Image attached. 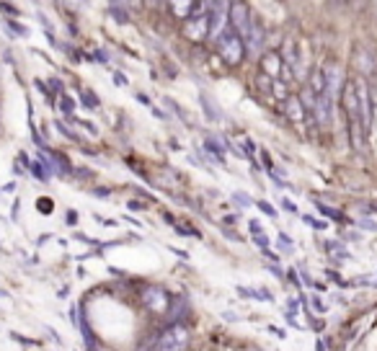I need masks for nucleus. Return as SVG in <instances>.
<instances>
[{
    "label": "nucleus",
    "instance_id": "nucleus-1",
    "mask_svg": "<svg viewBox=\"0 0 377 351\" xmlns=\"http://www.w3.org/2000/svg\"><path fill=\"white\" fill-rule=\"evenodd\" d=\"M215 47H217V52H220V57H222L227 65H240L243 63V57H246V44H243V39L238 36V32L233 26H227L225 32L217 36Z\"/></svg>",
    "mask_w": 377,
    "mask_h": 351
},
{
    "label": "nucleus",
    "instance_id": "nucleus-2",
    "mask_svg": "<svg viewBox=\"0 0 377 351\" xmlns=\"http://www.w3.org/2000/svg\"><path fill=\"white\" fill-rule=\"evenodd\" d=\"M230 26V3H207V39L217 36Z\"/></svg>",
    "mask_w": 377,
    "mask_h": 351
},
{
    "label": "nucleus",
    "instance_id": "nucleus-3",
    "mask_svg": "<svg viewBox=\"0 0 377 351\" xmlns=\"http://www.w3.org/2000/svg\"><path fill=\"white\" fill-rule=\"evenodd\" d=\"M189 346V328L183 323H171L158 336V351H183Z\"/></svg>",
    "mask_w": 377,
    "mask_h": 351
},
{
    "label": "nucleus",
    "instance_id": "nucleus-4",
    "mask_svg": "<svg viewBox=\"0 0 377 351\" xmlns=\"http://www.w3.org/2000/svg\"><path fill=\"white\" fill-rule=\"evenodd\" d=\"M356 98H359V117H362V129H365V137L372 129V88L367 85V80L362 75L354 78Z\"/></svg>",
    "mask_w": 377,
    "mask_h": 351
},
{
    "label": "nucleus",
    "instance_id": "nucleus-5",
    "mask_svg": "<svg viewBox=\"0 0 377 351\" xmlns=\"http://www.w3.org/2000/svg\"><path fill=\"white\" fill-rule=\"evenodd\" d=\"M142 302H145V308H150L152 313H168L171 297H168V292L161 287H145L142 289Z\"/></svg>",
    "mask_w": 377,
    "mask_h": 351
},
{
    "label": "nucleus",
    "instance_id": "nucleus-6",
    "mask_svg": "<svg viewBox=\"0 0 377 351\" xmlns=\"http://www.w3.org/2000/svg\"><path fill=\"white\" fill-rule=\"evenodd\" d=\"M344 83L346 80H341V67L336 63H328L323 67V85H325V96L334 101L341 91H344Z\"/></svg>",
    "mask_w": 377,
    "mask_h": 351
},
{
    "label": "nucleus",
    "instance_id": "nucleus-7",
    "mask_svg": "<svg viewBox=\"0 0 377 351\" xmlns=\"http://www.w3.org/2000/svg\"><path fill=\"white\" fill-rule=\"evenodd\" d=\"M186 34H189V39H194V42L207 39V13L192 16V19L186 21Z\"/></svg>",
    "mask_w": 377,
    "mask_h": 351
},
{
    "label": "nucleus",
    "instance_id": "nucleus-8",
    "mask_svg": "<svg viewBox=\"0 0 377 351\" xmlns=\"http://www.w3.org/2000/svg\"><path fill=\"white\" fill-rule=\"evenodd\" d=\"M261 70H264V75H269L271 80H277V78L282 75V70H284V63H282L279 52L264 54V60H261Z\"/></svg>",
    "mask_w": 377,
    "mask_h": 351
},
{
    "label": "nucleus",
    "instance_id": "nucleus-9",
    "mask_svg": "<svg viewBox=\"0 0 377 351\" xmlns=\"http://www.w3.org/2000/svg\"><path fill=\"white\" fill-rule=\"evenodd\" d=\"M331 119H334V101L325 96V93H321L318 96V104H315V122L318 124H331Z\"/></svg>",
    "mask_w": 377,
    "mask_h": 351
},
{
    "label": "nucleus",
    "instance_id": "nucleus-10",
    "mask_svg": "<svg viewBox=\"0 0 377 351\" xmlns=\"http://www.w3.org/2000/svg\"><path fill=\"white\" fill-rule=\"evenodd\" d=\"M297 101H300L302 109H305V117H310L312 122H315V104H318V93L312 91L310 85H308V88H302V91H300Z\"/></svg>",
    "mask_w": 377,
    "mask_h": 351
},
{
    "label": "nucleus",
    "instance_id": "nucleus-11",
    "mask_svg": "<svg viewBox=\"0 0 377 351\" xmlns=\"http://www.w3.org/2000/svg\"><path fill=\"white\" fill-rule=\"evenodd\" d=\"M189 313V302H186V297H173L171 299V305H168V320L171 323H181V318Z\"/></svg>",
    "mask_w": 377,
    "mask_h": 351
},
{
    "label": "nucleus",
    "instance_id": "nucleus-12",
    "mask_svg": "<svg viewBox=\"0 0 377 351\" xmlns=\"http://www.w3.org/2000/svg\"><path fill=\"white\" fill-rule=\"evenodd\" d=\"M284 109H287V117H290L292 122H305V109H302V104L297 101V96L284 98Z\"/></svg>",
    "mask_w": 377,
    "mask_h": 351
},
{
    "label": "nucleus",
    "instance_id": "nucleus-13",
    "mask_svg": "<svg viewBox=\"0 0 377 351\" xmlns=\"http://www.w3.org/2000/svg\"><path fill=\"white\" fill-rule=\"evenodd\" d=\"M194 8H196L194 3H168V11H173L176 19H183V21L192 19V11H194Z\"/></svg>",
    "mask_w": 377,
    "mask_h": 351
},
{
    "label": "nucleus",
    "instance_id": "nucleus-14",
    "mask_svg": "<svg viewBox=\"0 0 377 351\" xmlns=\"http://www.w3.org/2000/svg\"><path fill=\"white\" fill-rule=\"evenodd\" d=\"M108 13L114 16V21L117 23L130 21V13H127V8H124V5H119V3H108Z\"/></svg>",
    "mask_w": 377,
    "mask_h": 351
},
{
    "label": "nucleus",
    "instance_id": "nucleus-15",
    "mask_svg": "<svg viewBox=\"0 0 377 351\" xmlns=\"http://www.w3.org/2000/svg\"><path fill=\"white\" fill-rule=\"evenodd\" d=\"M199 101H202V109H205L207 119H209V122H220V111H217L215 104L207 98V93H202V96H199Z\"/></svg>",
    "mask_w": 377,
    "mask_h": 351
},
{
    "label": "nucleus",
    "instance_id": "nucleus-16",
    "mask_svg": "<svg viewBox=\"0 0 377 351\" xmlns=\"http://www.w3.org/2000/svg\"><path fill=\"white\" fill-rule=\"evenodd\" d=\"M80 104L88 109H98V98L93 96V91H86V88H83V91H80Z\"/></svg>",
    "mask_w": 377,
    "mask_h": 351
},
{
    "label": "nucleus",
    "instance_id": "nucleus-17",
    "mask_svg": "<svg viewBox=\"0 0 377 351\" xmlns=\"http://www.w3.org/2000/svg\"><path fill=\"white\" fill-rule=\"evenodd\" d=\"M54 127H57V132H60V135H65L67 139H73V142H80V135H78V132H73L70 127H65L62 122H54Z\"/></svg>",
    "mask_w": 377,
    "mask_h": 351
},
{
    "label": "nucleus",
    "instance_id": "nucleus-18",
    "mask_svg": "<svg viewBox=\"0 0 377 351\" xmlns=\"http://www.w3.org/2000/svg\"><path fill=\"white\" fill-rule=\"evenodd\" d=\"M318 210H321V212H323L328 220H336V223H344V220H346L344 214L336 212V210H331V207H325V204H318Z\"/></svg>",
    "mask_w": 377,
    "mask_h": 351
},
{
    "label": "nucleus",
    "instance_id": "nucleus-19",
    "mask_svg": "<svg viewBox=\"0 0 377 351\" xmlns=\"http://www.w3.org/2000/svg\"><path fill=\"white\" fill-rule=\"evenodd\" d=\"M325 245H328V251H331V253H336L339 258H349V251H346V248H344L341 243H336V240H331V243H325Z\"/></svg>",
    "mask_w": 377,
    "mask_h": 351
},
{
    "label": "nucleus",
    "instance_id": "nucleus-20",
    "mask_svg": "<svg viewBox=\"0 0 377 351\" xmlns=\"http://www.w3.org/2000/svg\"><path fill=\"white\" fill-rule=\"evenodd\" d=\"M279 248L284 253H292V251H295V243H292V238L287 233H279Z\"/></svg>",
    "mask_w": 377,
    "mask_h": 351
},
{
    "label": "nucleus",
    "instance_id": "nucleus-21",
    "mask_svg": "<svg viewBox=\"0 0 377 351\" xmlns=\"http://www.w3.org/2000/svg\"><path fill=\"white\" fill-rule=\"evenodd\" d=\"M302 220L310 225V227H315V230H325V227H328V223H323V220H315L312 214H302Z\"/></svg>",
    "mask_w": 377,
    "mask_h": 351
},
{
    "label": "nucleus",
    "instance_id": "nucleus-22",
    "mask_svg": "<svg viewBox=\"0 0 377 351\" xmlns=\"http://www.w3.org/2000/svg\"><path fill=\"white\" fill-rule=\"evenodd\" d=\"M60 101H62V104H60V109H62V111H65L67 117H70V114H73V109H76V104H73V98L67 96V93H62V96H60Z\"/></svg>",
    "mask_w": 377,
    "mask_h": 351
},
{
    "label": "nucleus",
    "instance_id": "nucleus-23",
    "mask_svg": "<svg viewBox=\"0 0 377 351\" xmlns=\"http://www.w3.org/2000/svg\"><path fill=\"white\" fill-rule=\"evenodd\" d=\"M73 122H76V124H80V127L86 129L88 135H93V137H96V135H98V127H96V124H91L88 119H73Z\"/></svg>",
    "mask_w": 377,
    "mask_h": 351
},
{
    "label": "nucleus",
    "instance_id": "nucleus-24",
    "mask_svg": "<svg viewBox=\"0 0 377 351\" xmlns=\"http://www.w3.org/2000/svg\"><path fill=\"white\" fill-rule=\"evenodd\" d=\"M32 170H34V176H36L39 181H49V179H52V176H49V173H47V170L39 166V163H32Z\"/></svg>",
    "mask_w": 377,
    "mask_h": 351
},
{
    "label": "nucleus",
    "instance_id": "nucleus-25",
    "mask_svg": "<svg viewBox=\"0 0 377 351\" xmlns=\"http://www.w3.org/2000/svg\"><path fill=\"white\" fill-rule=\"evenodd\" d=\"M8 29H11L13 34H19V36H29V29H26V26H21V23H16V21H11V19H8Z\"/></svg>",
    "mask_w": 377,
    "mask_h": 351
},
{
    "label": "nucleus",
    "instance_id": "nucleus-26",
    "mask_svg": "<svg viewBox=\"0 0 377 351\" xmlns=\"http://www.w3.org/2000/svg\"><path fill=\"white\" fill-rule=\"evenodd\" d=\"M256 207H259V210H261L264 214H269V217H277V210H274V207H271L269 202H264V199H259V202H256Z\"/></svg>",
    "mask_w": 377,
    "mask_h": 351
},
{
    "label": "nucleus",
    "instance_id": "nucleus-27",
    "mask_svg": "<svg viewBox=\"0 0 377 351\" xmlns=\"http://www.w3.org/2000/svg\"><path fill=\"white\" fill-rule=\"evenodd\" d=\"M233 199H236V202H240V207H251V204H256V202H251V196H248V194H243V192H236V194H233Z\"/></svg>",
    "mask_w": 377,
    "mask_h": 351
},
{
    "label": "nucleus",
    "instance_id": "nucleus-28",
    "mask_svg": "<svg viewBox=\"0 0 377 351\" xmlns=\"http://www.w3.org/2000/svg\"><path fill=\"white\" fill-rule=\"evenodd\" d=\"M36 210L44 214H49L52 212V199H39V202H36Z\"/></svg>",
    "mask_w": 377,
    "mask_h": 351
},
{
    "label": "nucleus",
    "instance_id": "nucleus-29",
    "mask_svg": "<svg viewBox=\"0 0 377 351\" xmlns=\"http://www.w3.org/2000/svg\"><path fill=\"white\" fill-rule=\"evenodd\" d=\"M253 243L259 245L261 251H266V245H269V238H266V235H253Z\"/></svg>",
    "mask_w": 377,
    "mask_h": 351
},
{
    "label": "nucleus",
    "instance_id": "nucleus-30",
    "mask_svg": "<svg viewBox=\"0 0 377 351\" xmlns=\"http://www.w3.org/2000/svg\"><path fill=\"white\" fill-rule=\"evenodd\" d=\"M248 227H251V235H264V227H261L259 220H251V223H248Z\"/></svg>",
    "mask_w": 377,
    "mask_h": 351
},
{
    "label": "nucleus",
    "instance_id": "nucleus-31",
    "mask_svg": "<svg viewBox=\"0 0 377 351\" xmlns=\"http://www.w3.org/2000/svg\"><path fill=\"white\" fill-rule=\"evenodd\" d=\"M359 227H362V230H369V233H377V223H375V220H362V223H359Z\"/></svg>",
    "mask_w": 377,
    "mask_h": 351
},
{
    "label": "nucleus",
    "instance_id": "nucleus-32",
    "mask_svg": "<svg viewBox=\"0 0 377 351\" xmlns=\"http://www.w3.org/2000/svg\"><path fill=\"white\" fill-rule=\"evenodd\" d=\"M282 210H284V212H297V204L292 202V199H282Z\"/></svg>",
    "mask_w": 377,
    "mask_h": 351
},
{
    "label": "nucleus",
    "instance_id": "nucleus-33",
    "mask_svg": "<svg viewBox=\"0 0 377 351\" xmlns=\"http://www.w3.org/2000/svg\"><path fill=\"white\" fill-rule=\"evenodd\" d=\"M287 277H290L292 287H302V282H300V277H297V271H295V269H290V271H287Z\"/></svg>",
    "mask_w": 377,
    "mask_h": 351
},
{
    "label": "nucleus",
    "instance_id": "nucleus-34",
    "mask_svg": "<svg viewBox=\"0 0 377 351\" xmlns=\"http://www.w3.org/2000/svg\"><path fill=\"white\" fill-rule=\"evenodd\" d=\"M127 207H130V210H135V212H140V210H148V204L137 202V199H132V202H127Z\"/></svg>",
    "mask_w": 377,
    "mask_h": 351
},
{
    "label": "nucleus",
    "instance_id": "nucleus-35",
    "mask_svg": "<svg viewBox=\"0 0 377 351\" xmlns=\"http://www.w3.org/2000/svg\"><path fill=\"white\" fill-rule=\"evenodd\" d=\"M312 310H315V313H325L328 308H325V305L318 297H312Z\"/></svg>",
    "mask_w": 377,
    "mask_h": 351
},
{
    "label": "nucleus",
    "instance_id": "nucleus-36",
    "mask_svg": "<svg viewBox=\"0 0 377 351\" xmlns=\"http://www.w3.org/2000/svg\"><path fill=\"white\" fill-rule=\"evenodd\" d=\"M93 57H96V63H101V65H106V63H108V54H106V52H101V49H96V52H93Z\"/></svg>",
    "mask_w": 377,
    "mask_h": 351
},
{
    "label": "nucleus",
    "instance_id": "nucleus-37",
    "mask_svg": "<svg viewBox=\"0 0 377 351\" xmlns=\"http://www.w3.org/2000/svg\"><path fill=\"white\" fill-rule=\"evenodd\" d=\"M114 83H117V85H127V83H130V80H127V75L117 73V75H114Z\"/></svg>",
    "mask_w": 377,
    "mask_h": 351
},
{
    "label": "nucleus",
    "instance_id": "nucleus-38",
    "mask_svg": "<svg viewBox=\"0 0 377 351\" xmlns=\"http://www.w3.org/2000/svg\"><path fill=\"white\" fill-rule=\"evenodd\" d=\"M96 220L101 225H106V227H117V220H104V217H98V214H96Z\"/></svg>",
    "mask_w": 377,
    "mask_h": 351
},
{
    "label": "nucleus",
    "instance_id": "nucleus-39",
    "mask_svg": "<svg viewBox=\"0 0 377 351\" xmlns=\"http://www.w3.org/2000/svg\"><path fill=\"white\" fill-rule=\"evenodd\" d=\"M271 271V274H274V277H282V269L277 267V264H269V267H266Z\"/></svg>",
    "mask_w": 377,
    "mask_h": 351
},
{
    "label": "nucleus",
    "instance_id": "nucleus-40",
    "mask_svg": "<svg viewBox=\"0 0 377 351\" xmlns=\"http://www.w3.org/2000/svg\"><path fill=\"white\" fill-rule=\"evenodd\" d=\"M49 85H52L54 91H62V83H60V80H57V78H49Z\"/></svg>",
    "mask_w": 377,
    "mask_h": 351
},
{
    "label": "nucleus",
    "instance_id": "nucleus-41",
    "mask_svg": "<svg viewBox=\"0 0 377 351\" xmlns=\"http://www.w3.org/2000/svg\"><path fill=\"white\" fill-rule=\"evenodd\" d=\"M269 333H274V336H279V339H284V330L274 328V326H269Z\"/></svg>",
    "mask_w": 377,
    "mask_h": 351
},
{
    "label": "nucleus",
    "instance_id": "nucleus-42",
    "mask_svg": "<svg viewBox=\"0 0 377 351\" xmlns=\"http://www.w3.org/2000/svg\"><path fill=\"white\" fill-rule=\"evenodd\" d=\"M243 145H246V152H253V150H256V145H253V142H251V139H246V142H243Z\"/></svg>",
    "mask_w": 377,
    "mask_h": 351
},
{
    "label": "nucleus",
    "instance_id": "nucleus-43",
    "mask_svg": "<svg viewBox=\"0 0 377 351\" xmlns=\"http://www.w3.org/2000/svg\"><path fill=\"white\" fill-rule=\"evenodd\" d=\"M76 220H78V214H76V212H67V223L76 225Z\"/></svg>",
    "mask_w": 377,
    "mask_h": 351
},
{
    "label": "nucleus",
    "instance_id": "nucleus-44",
    "mask_svg": "<svg viewBox=\"0 0 377 351\" xmlns=\"http://www.w3.org/2000/svg\"><path fill=\"white\" fill-rule=\"evenodd\" d=\"M137 101H140V104H145V106H150V98H148V96H142V93H140V96H137Z\"/></svg>",
    "mask_w": 377,
    "mask_h": 351
},
{
    "label": "nucleus",
    "instance_id": "nucleus-45",
    "mask_svg": "<svg viewBox=\"0 0 377 351\" xmlns=\"http://www.w3.org/2000/svg\"><path fill=\"white\" fill-rule=\"evenodd\" d=\"M318 351H325V346H323V341H318V346H315Z\"/></svg>",
    "mask_w": 377,
    "mask_h": 351
}]
</instances>
